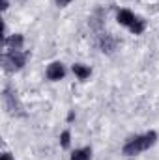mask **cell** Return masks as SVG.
<instances>
[{
    "mask_svg": "<svg viewBox=\"0 0 159 160\" xmlns=\"http://www.w3.org/2000/svg\"><path fill=\"white\" fill-rule=\"evenodd\" d=\"M156 142H157V132L150 130V132H144L140 136H135V138L127 140V143L123 145L122 151H123L125 157H137V155L144 153L146 149H150Z\"/></svg>",
    "mask_w": 159,
    "mask_h": 160,
    "instance_id": "6da1fadb",
    "label": "cell"
},
{
    "mask_svg": "<svg viewBox=\"0 0 159 160\" xmlns=\"http://www.w3.org/2000/svg\"><path fill=\"white\" fill-rule=\"evenodd\" d=\"M26 58L28 54L26 52H21V50H9L2 56V65L6 71H19L25 67L26 63Z\"/></svg>",
    "mask_w": 159,
    "mask_h": 160,
    "instance_id": "7a4b0ae2",
    "label": "cell"
},
{
    "mask_svg": "<svg viewBox=\"0 0 159 160\" xmlns=\"http://www.w3.org/2000/svg\"><path fill=\"white\" fill-rule=\"evenodd\" d=\"M66 77V67H64V63H60V62H52L49 67H47V78L52 80V82H58V80H62Z\"/></svg>",
    "mask_w": 159,
    "mask_h": 160,
    "instance_id": "3957f363",
    "label": "cell"
},
{
    "mask_svg": "<svg viewBox=\"0 0 159 160\" xmlns=\"http://www.w3.org/2000/svg\"><path fill=\"white\" fill-rule=\"evenodd\" d=\"M4 104H6V108H8L11 114H15V112L19 110L17 97H15V93H11V89H9V88H6V89H4Z\"/></svg>",
    "mask_w": 159,
    "mask_h": 160,
    "instance_id": "277c9868",
    "label": "cell"
},
{
    "mask_svg": "<svg viewBox=\"0 0 159 160\" xmlns=\"http://www.w3.org/2000/svg\"><path fill=\"white\" fill-rule=\"evenodd\" d=\"M135 13L133 11H129V9H120L118 13H116V21H118V24H122V26H131L133 22H135Z\"/></svg>",
    "mask_w": 159,
    "mask_h": 160,
    "instance_id": "5b68a950",
    "label": "cell"
},
{
    "mask_svg": "<svg viewBox=\"0 0 159 160\" xmlns=\"http://www.w3.org/2000/svg\"><path fill=\"white\" fill-rule=\"evenodd\" d=\"M23 43H25V38L21 34H13V36L6 38V47L9 50H21L23 48Z\"/></svg>",
    "mask_w": 159,
    "mask_h": 160,
    "instance_id": "8992f818",
    "label": "cell"
},
{
    "mask_svg": "<svg viewBox=\"0 0 159 160\" xmlns=\"http://www.w3.org/2000/svg\"><path fill=\"white\" fill-rule=\"evenodd\" d=\"M71 69H73L75 77L79 80H86V78H90V75H92V69L88 65H82V63H75Z\"/></svg>",
    "mask_w": 159,
    "mask_h": 160,
    "instance_id": "52a82bcc",
    "label": "cell"
},
{
    "mask_svg": "<svg viewBox=\"0 0 159 160\" xmlns=\"http://www.w3.org/2000/svg\"><path fill=\"white\" fill-rule=\"evenodd\" d=\"M92 158V149L90 147H82V149H75L71 153L69 160H90Z\"/></svg>",
    "mask_w": 159,
    "mask_h": 160,
    "instance_id": "ba28073f",
    "label": "cell"
},
{
    "mask_svg": "<svg viewBox=\"0 0 159 160\" xmlns=\"http://www.w3.org/2000/svg\"><path fill=\"white\" fill-rule=\"evenodd\" d=\"M144 30H146V21H144L142 17H137V19H135V22L129 26V32H131V34H135V36L142 34Z\"/></svg>",
    "mask_w": 159,
    "mask_h": 160,
    "instance_id": "9c48e42d",
    "label": "cell"
},
{
    "mask_svg": "<svg viewBox=\"0 0 159 160\" xmlns=\"http://www.w3.org/2000/svg\"><path fill=\"white\" fill-rule=\"evenodd\" d=\"M60 143H62V147H69V143H71V132L69 130H64L62 134H60Z\"/></svg>",
    "mask_w": 159,
    "mask_h": 160,
    "instance_id": "30bf717a",
    "label": "cell"
},
{
    "mask_svg": "<svg viewBox=\"0 0 159 160\" xmlns=\"http://www.w3.org/2000/svg\"><path fill=\"white\" fill-rule=\"evenodd\" d=\"M68 4H71V0H56V6H60V8H66Z\"/></svg>",
    "mask_w": 159,
    "mask_h": 160,
    "instance_id": "8fae6325",
    "label": "cell"
},
{
    "mask_svg": "<svg viewBox=\"0 0 159 160\" xmlns=\"http://www.w3.org/2000/svg\"><path fill=\"white\" fill-rule=\"evenodd\" d=\"M2 160H13V157H11L9 153H4V155H2Z\"/></svg>",
    "mask_w": 159,
    "mask_h": 160,
    "instance_id": "7c38bea8",
    "label": "cell"
},
{
    "mask_svg": "<svg viewBox=\"0 0 159 160\" xmlns=\"http://www.w3.org/2000/svg\"><path fill=\"white\" fill-rule=\"evenodd\" d=\"M8 6H9V2L8 0H2V9H8Z\"/></svg>",
    "mask_w": 159,
    "mask_h": 160,
    "instance_id": "4fadbf2b",
    "label": "cell"
}]
</instances>
